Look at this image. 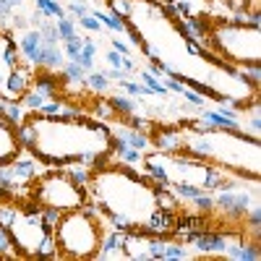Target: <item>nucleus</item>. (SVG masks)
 <instances>
[{
  "label": "nucleus",
  "instance_id": "obj_32",
  "mask_svg": "<svg viewBox=\"0 0 261 261\" xmlns=\"http://www.w3.org/2000/svg\"><path fill=\"white\" fill-rule=\"evenodd\" d=\"M251 3H253V11H258V0H251Z\"/></svg>",
  "mask_w": 261,
  "mask_h": 261
},
{
  "label": "nucleus",
  "instance_id": "obj_30",
  "mask_svg": "<svg viewBox=\"0 0 261 261\" xmlns=\"http://www.w3.org/2000/svg\"><path fill=\"white\" fill-rule=\"evenodd\" d=\"M8 196H13V193H8V191H3V188H0V201H3V199H8Z\"/></svg>",
  "mask_w": 261,
  "mask_h": 261
},
{
  "label": "nucleus",
  "instance_id": "obj_6",
  "mask_svg": "<svg viewBox=\"0 0 261 261\" xmlns=\"http://www.w3.org/2000/svg\"><path fill=\"white\" fill-rule=\"evenodd\" d=\"M0 222L8 230L13 253L21 258H58L53 241V220L32 199L8 196L0 201Z\"/></svg>",
  "mask_w": 261,
  "mask_h": 261
},
{
  "label": "nucleus",
  "instance_id": "obj_7",
  "mask_svg": "<svg viewBox=\"0 0 261 261\" xmlns=\"http://www.w3.org/2000/svg\"><path fill=\"white\" fill-rule=\"evenodd\" d=\"M258 18H206L204 27V45L225 63L235 68L246 65H258L261 60V32H258Z\"/></svg>",
  "mask_w": 261,
  "mask_h": 261
},
{
  "label": "nucleus",
  "instance_id": "obj_10",
  "mask_svg": "<svg viewBox=\"0 0 261 261\" xmlns=\"http://www.w3.org/2000/svg\"><path fill=\"white\" fill-rule=\"evenodd\" d=\"M37 76V68L21 58L18 42L11 32H0V102H21Z\"/></svg>",
  "mask_w": 261,
  "mask_h": 261
},
{
  "label": "nucleus",
  "instance_id": "obj_23",
  "mask_svg": "<svg viewBox=\"0 0 261 261\" xmlns=\"http://www.w3.org/2000/svg\"><path fill=\"white\" fill-rule=\"evenodd\" d=\"M86 73H89V71H84L76 60H65V63H63V76L68 79V81H79V84H84Z\"/></svg>",
  "mask_w": 261,
  "mask_h": 261
},
{
  "label": "nucleus",
  "instance_id": "obj_13",
  "mask_svg": "<svg viewBox=\"0 0 261 261\" xmlns=\"http://www.w3.org/2000/svg\"><path fill=\"white\" fill-rule=\"evenodd\" d=\"M63 63H65V55H63V47H60V42H47V39H42V55H39V68H45V71H60L63 68Z\"/></svg>",
  "mask_w": 261,
  "mask_h": 261
},
{
  "label": "nucleus",
  "instance_id": "obj_11",
  "mask_svg": "<svg viewBox=\"0 0 261 261\" xmlns=\"http://www.w3.org/2000/svg\"><path fill=\"white\" fill-rule=\"evenodd\" d=\"M24 154V144L18 136V125L0 110V167H8Z\"/></svg>",
  "mask_w": 261,
  "mask_h": 261
},
{
  "label": "nucleus",
  "instance_id": "obj_25",
  "mask_svg": "<svg viewBox=\"0 0 261 261\" xmlns=\"http://www.w3.org/2000/svg\"><path fill=\"white\" fill-rule=\"evenodd\" d=\"M76 21L81 24V29H84V32H92V34H102V32H105V27L99 24V18H97V16H92V13H86V16L76 18Z\"/></svg>",
  "mask_w": 261,
  "mask_h": 261
},
{
  "label": "nucleus",
  "instance_id": "obj_28",
  "mask_svg": "<svg viewBox=\"0 0 261 261\" xmlns=\"http://www.w3.org/2000/svg\"><path fill=\"white\" fill-rule=\"evenodd\" d=\"M110 42H113V50H118L120 55H130V47L125 45V42H123V39H118V37H113Z\"/></svg>",
  "mask_w": 261,
  "mask_h": 261
},
{
  "label": "nucleus",
  "instance_id": "obj_2",
  "mask_svg": "<svg viewBox=\"0 0 261 261\" xmlns=\"http://www.w3.org/2000/svg\"><path fill=\"white\" fill-rule=\"evenodd\" d=\"M89 204L107 225L125 232H149L172 238L183 206L172 193L144 170L107 160L89 170Z\"/></svg>",
  "mask_w": 261,
  "mask_h": 261
},
{
  "label": "nucleus",
  "instance_id": "obj_18",
  "mask_svg": "<svg viewBox=\"0 0 261 261\" xmlns=\"http://www.w3.org/2000/svg\"><path fill=\"white\" fill-rule=\"evenodd\" d=\"M84 84L89 86L92 92H97V94L110 89V79L105 76V71H89V73H86V79H84Z\"/></svg>",
  "mask_w": 261,
  "mask_h": 261
},
{
  "label": "nucleus",
  "instance_id": "obj_15",
  "mask_svg": "<svg viewBox=\"0 0 261 261\" xmlns=\"http://www.w3.org/2000/svg\"><path fill=\"white\" fill-rule=\"evenodd\" d=\"M107 102L113 105V110L118 118H134L136 115V102L130 99L128 94H115V97H107Z\"/></svg>",
  "mask_w": 261,
  "mask_h": 261
},
{
  "label": "nucleus",
  "instance_id": "obj_4",
  "mask_svg": "<svg viewBox=\"0 0 261 261\" xmlns=\"http://www.w3.org/2000/svg\"><path fill=\"white\" fill-rule=\"evenodd\" d=\"M149 139L154 149L193 154L246 180L261 178L258 136H251L241 128H217V125H204L196 118H186L178 123L151 128Z\"/></svg>",
  "mask_w": 261,
  "mask_h": 261
},
{
  "label": "nucleus",
  "instance_id": "obj_16",
  "mask_svg": "<svg viewBox=\"0 0 261 261\" xmlns=\"http://www.w3.org/2000/svg\"><path fill=\"white\" fill-rule=\"evenodd\" d=\"M94 58H97V42H94V39H84L76 63L81 65L84 71H94Z\"/></svg>",
  "mask_w": 261,
  "mask_h": 261
},
{
  "label": "nucleus",
  "instance_id": "obj_8",
  "mask_svg": "<svg viewBox=\"0 0 261 261\" xmlns=\"http://www.w3.org/2000/svg\"><path fill=\"white\" fill-rule=\"evenodd\" d=\"M105 225L107 222L92 204L58 214L53 220V241L58 258H73V261L97 258L107 232Z\"/></svg>",
  "mask_w": 261,
  "mask_h": 261
},
{
  "label": "nucleus",
  "instance_id": "obj_20",
  "mask_svg": "<svg viewBox=\"0 0 261 261\" xmlns=\"http://www.w3.org/2000/svg\"><path fill=\"white\" fill-rule=\"evenodd\" d=\"M34 3H37V8H39L42 16H50V18H55V21L65 16V8L58 6V0H34Z\"/></svg>",
  "mask_w": 261,
  "mask_h": 261
},
{
  "label": "nucleus",
  "instance_id": "obj_29",
  "mask_svg": "<svg viewBox=\"0 0 261 261\" xmlns=\"http://www.w3.org/2000/svg\"><path fill=\"white\" fill-rule=\"evenodd\" d=\"M11 11H13V8L8 6V0H0V16L6 18V16H11Z\"/></svg>",
  "mask_w": 261,
  "mask_h": 261
},
{
  "label": "nucleus",
  "instance_id": "obj_17",
  "mask_svg": "<svg viewBox=\"0 0 261 261\" xmlns=\"http://www.w3.org/2000/svg\"><path fill=\"white\" fill-rule=\"evenodd\" d=\"M139 81L146 86V89L151 92V94H154V97H172L167 89H165V84L160 81V76L157 73H151V71H141L139 73Z\"/></svg>",
  "mask_w": 261,
  "mask_h": 261
},
{
  "label": "nucleus",
  "instance_id": "obj_3",
  "mask_svg": "<svg viewBox=\"0 0 261 261\" xmlns=\"http://www.w3.org/2000/svg\"><path fill=\"white\" fill-rule=\"evenodd\" d=\"M24 151L42 167H97L113 160V134L92 115L27 113L18 123Z\"/></svg>",
  "mask_w": 261,
  "mask_h": 261
},
{
  "label": "nucleus",
  "instance_id": "obj_31",
  "mask_svg": "<svg viewBox=\"0 0 261 261\" xmlns=\"http://www.w3.org/2000/svg\"><path fill=\"white\" fill-rule=\"evenodd\" d=\"M8 6H11V8H16V6H21V0H8Z\"/></svg>",
  "mask_w": 261,
  "mask_h": 261
},
{
  "label": "nucleus",
  "instance_id": "obj_21",
  "mask_svg": "<svg viewBox=\"0 0 261 261\" xmlns=\"http://www.w3.org/2000/svg\"><path fill=\"white\" fill-rule=\"evenodd\" d=\"M180 97L191 105V107H196V110H204V107L209 105V99L201 94V92H196L193 86H183V92H180Z\"/></svg>",
  "mask_w": 261,
  "mask_h": 261
},
{
  "label": "nucleus",
  "instance_id": "obj_14",
  "mask_svg": "<svg viewBox=\"0 0 261 261\" xmlns=\"http://www.w3.org/2000/svg\"><path fill=\"white\" fill-rule=\"evenodd\" d=\"M201 3H204V0H167V6L175 11L180 18L204 16V13H201Z\"/></svg>",
  "mask_w": 261,
  "mask_h": 261
},
{
  "label": "nucleus",
  "instance_id": "obj_24",
  "mask_svg": "<svg viewBox=\"0 0 261 261\" xmlns=\"http://www.w3.org/2000/svg\"><path fill=\"white\" fill-rule=\"evenodd\" d=\"M81 45H84V39H81V37L65 39V42H63V55H65V60H76L79 53H81Z\"/></svg>",
  "mask_w": 261,
  "mask_h": 261
},
{
  "label": "nucleus",
  "instance_id": "obj_5",
  "mask_svg": "<svg viewBox=\"0 0 261 261\" xmlns=\"http://www.w3.org/2000/svg\"><path fill=\"white\" fill-rule=\"evenodd\" d=\"M141 167L149 178H154L162 186H193V188H201L209 193L246 186V178L232 175V172L222 167H214L193 154H183V151L149 149L141 157Z\"/></svg>",
  "mask_w": 261,
  "mask_h": 261
},
{
  "label": "nucleus",
  "instance_id": "obj_12",
  "mask_svg": "<svg viewBox=\"0 0 261 261\" xmlns=\"http://www.w3.org/2000/svg\"><path fill=\"white\" fill-rule=\"evenodd\" d=\"M16 42H18L21 58H24L29 65H34V68H39V55H42V34H39V29H34V27L27 29Z\"/></svg>",
  "mask_w": 261,
  "mask_h": 261
},
{
  "label": "nucleus",
  "instance_id": "obj_27",
  "mask_svg": "<svg viewBox=\"0 0 261 261\" xmlns=\"http://www.w3.org/2000/svg\"><path fill=\"white\" fill-rule=\"evenodd\" d=\"M105 76H107V79H113V81H123V79H128L130 73H125L123 68H107Z\"/></svg>",
  "mask_w": 261,
  "mask_h": 261
},
{
  "label": "nucleus",
  "instance_id": "obj_22",
  "mask_svg": "<svg viewBox=\"0 0 261 261\" xmlns=\"http://www.w3.org/2000/svg\"><path fill=\"white\" fill-rule=\"evenodd\" d=\"M97 18H99V24L102 27H107V29H110V32H125V21L118 16V13H94Z\"/></svg>",
  "mask_w": 261,
  "mask_h": 261
},
{
  "label": "nucleus",
  "instance_id": "obj_1",
  "mask_svg": "<svg viewBox=\"0 0 261 261\" xmlns=\"http://www.w3.org/2000/svg\"><path fill=\"white\" fill-rule=\"evenodd\" d=\"M125 21V34L151 63V73L172 76L201 92L209 102L246 107L258 99V86L235 65L217 58L196 39L183 18L162 0H107Z\"/></svg>",
  "mask_w": 261,
  "mask_h": 261
},
{
  "label": "nucleus",
  "instance_id": "obj_9",
  "mask_svg": "<svg viewBox=\"0 0 261 261\" xmlns=\"http://www.w3.org/2000/svg\"><path fill=\"white\" fill-rule=\"evenodd\" d=\"M27 199H32L39 209L55 220L58 214L71 212L89 204L86 186L79 183L68 167H47L45 172H37V178L27 186Z\"/></svg>",
  "mask_w": 261,
  "mask_h": 261
},
{
  "label": "nucleus",
  "instance_id": "obj_26",
  "mask_svg": "<svg viewBox=\"0 0 261 261\" xmlns=\"http://www.w3.org/2000/svg\"><path fill=\"white\" fill-rule=\"evenodd\" d=\"M68 13H71L73 18H81V16H86V13H89V6H86V3H81V0H73V3L68 6Z\"/></svg>",
  "mask_w": 261,
  "mask_h": 261
},
{
  "label": "nucleus",
  "instance_id": "obj_19",
  "mask_svg": "<svg viewBox=\"0 0 261 261\" xmlns=\"http://www.w3.org/2000/svg\"><path fill=\"white\" fill-rule=\"evenodd\" d=\"M55 29H58L60 42L71 39V37H79V34H76V18H73V16H68V13H65L63 18H58V21H55Z\"/></svg>",
  "mask_w": 261,
  "mask_h": 261
}]
</instances>
